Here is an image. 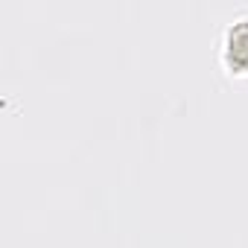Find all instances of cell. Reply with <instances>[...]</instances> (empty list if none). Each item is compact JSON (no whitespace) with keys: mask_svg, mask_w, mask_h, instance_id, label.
I'll list each match as a JSON object with an SVG mask.
<instances>
[{"mask_svg":"<svg viewBox=\"0 0 248 248\" xmlns=\"http://www.w3.org/2000/svg\"><path fill=\"white\" fill-rule=\"evenodd\" d=\"M228 64L248 70V18H236L228 30Z\"/></svg>","mask_w":248,"mask_h":248,"instance_id":"obj_1","label":"cell"}]
</instances>
